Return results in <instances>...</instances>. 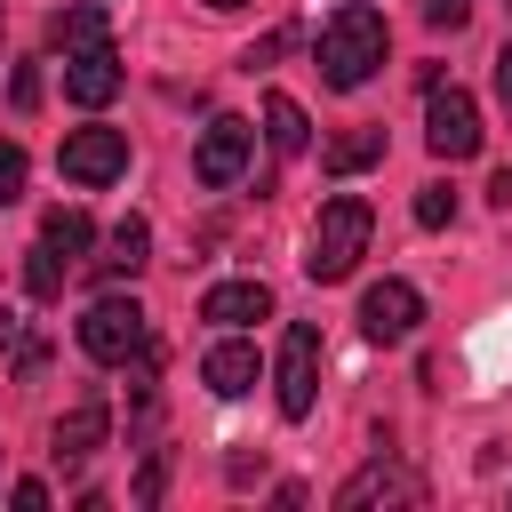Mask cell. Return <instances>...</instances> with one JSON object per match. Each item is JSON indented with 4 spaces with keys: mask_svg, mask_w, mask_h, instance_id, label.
Returning <instances> with one entry per match:
<instances>
[{
    "mask_svg": "<svg viewBox=\"0 0 512 512\" xmlns=\"http://www.w3.org/2000/svg\"><path fill=\"white\" fill-rule=\"evenodd\" d=\"M40 240H48V248H64V256H88V248H96V224H88V208H48Z\"/></svg>",
    "mask_w": 512,
    "mask_h": 512,
    "instance_id": "ac0fdd59",
    "label": "cell"
},
{
    "mask_svg": "<svg viewBox=\"0 0 512 512\" xmlns=\"http://www.w3.org/2000/svg\"><path fill=\"white\" fill-rule=\"evenodd\" d=\"M384 48H392L384 16H376L368 0H344V8L328 16V32H320V80H328V88H360V80L384 64Z\"/></svg>",
    "mask_w": 512,
    "mask_h": 512,
    "instance_id": "6da1fadb",
    "label": "cell"
},
{
    "mask_svg": "<svg viewBox=\"0 0 512 512\" xmlns=\"http://www.w3.org/2000/svg\"><path fill=\"white\" fill-rule=\"evenodd\" d=\"M464 16H472V0H424V24H432V32H456Z\"/></svg>",
    "mask_w": 512,
    "mask_h": 512,
    "instance_id": "603a6c76",
    "label": "cell"
},
{
    "mask_svg": "<svg viewBox=\"0 0 512 512\" xmlns=\"http://www.w3.org/2000/svg\"><path fill=\"white\" fill-rule=\"evenodd\" d=\"M160 488H168V456H144V472H136V504H160Z\"/></svg>",
    "mask_w": 512,
    "mask_h": 512,
    "instance_id": "7402d4cb",
    "label": "cell"
},
{
    "mask_svg": "<svg viewBox=\"0 0 512 512\" xmlns=\"http://www.w3.org/2000/svg\"><path fill=\"white\" fill-rule=\"evenodd\" d=\"M272 312V288L264 280H216L208 296H200V320H216V328H248V320H264Z\"/></svg>",
    "mask_w": 512,
    "mask_h": 512,
    "instance_id": "7c38bea8",
    "label": "cell"
},
{
    "mask_svg": "<svg viewBox=\"0 0 512 512\" xmlns=\"http://www.w3.org/2000/svg\"><path fill=\"white\" fill-rule=\"evenodd\" d=\"M376 160H384V128H352V136H336V144L320 152L328 176H360V168H376Z\"/></svg>",
    "mask_w": 512,
    "mask_h": 512,
    "instance_id": "5bb4252c",
    "label": "cell"
},
{
    "mask_svg": "<svg viewBox=\"0 0 512 512\" xmlns=\"http://www.w3.org/2000/svg\"><path fill=\"white\" fill-rule=\"evenodd\" d=\"M200 384H208L216 400H240V392H256V344H240V336L208 344V360H200Z\"/></svg>",
    "mask_w": 512,
    "mask_h": 512,
    "instance_id": "4fadbf2b",
    "label": "cell"
},
{
    "mask_svg": "<svg viewBox=\"0 0 512 512\" xmlns=\"http://www.w3.org/2000/svg\"><path fill=\"white\" fill-rule=\"evenodd\" d=\"M416 224H424V232L456 224V192H448V184H424V192H416Z\"/></svg>",
    "mask_w": 512,
    "mask_h": 512,
    "instance_id": "ffe728a7",
    "label": "cell"
},
{
    "mask_svg": "<svg viewBox=\"0 0 512 512\" xmlns=\"http://www.w3.org/2000/svg\"><path fill=\"white\" fill-rule=\"evenodd\" d=\"M416 320H424L416 280H376V288L360 296V328H368V344H408Z\"/></svg>",
    "mask_w": 512,
    "mask_h": 512,
    "instance_id": "ba28073f",
    "label": "cell"
},
{
    "mask_svg": "<svg viewBox=\"0 0 512 512\" xmlns=\"http://www.w3.org/2000/svg\"><path fill=\"white\" fill-rule=\"evenodd\" d=\"M488 200H496V208H512V160H504V168L488 176Z\"/></svg>",
    "mask_w": 512,
    "mask_h": 512,
    "instance_id": "484cf974",
    "label": "cell"
},
{
    "mask_svg": "<svg viewBox=\"0 0 512 512\" xmlns=\"http://www.w3.org/2000/svg\"><path fill=\"white\" fill-rule=\"evenodd\" d=\"M248 152H256V128L232 120V112H216V120L200 128V144H192V176H200L208 192H232V184L248 176Z\"/></svg>",
    "mask_w": 512,
    "mask_h": 512,
    "instance_id": "277c9868",
    "label": "cell"
},
{
    "mask_svg": "<svg viewBox=\"0 0 512 512\" xmlns=\"http://www.w3.org/2000/svg\"><path fill=\"white\" fill-rule=\"evenodd\" d=\"M56 168H64L72 184H120V176H128V136H120V128H72L64 152H56Z\"/></svg>",
    "mask_w": 512,
    "mask_h": 512,
    "instance_id": "52a82bcc",
    "label": "cell"
},
{
    "mask_svg": "<svg viewBox=\"0 0 512 512\" xmlns=\"http://www.w3.org/2000/svg\"><path fill=\"white\" fill-rule=\"evenodd\" d=\"M8 96H16V112H32V104H40V72H32V64H16V80H8Z\"/></svg>",
    "mask_w": 512,
    "mask_h": 512,
    "instance_id": "cb8c5ba5",
    "label": "cell"
},
{
    "mask_svg": "<svg viewBox=\"0 0 512 512\" xmlns=\"http://www.w3.org/2000/svg\"><path fill=\"white\" fill-rule=\"evenodd\" d=\"M208 8H216V16H232V8H248V0H208Z\"/></svg>",
    "mask_w": 512,
    "mask_h": 512,
    "instance_id": "83f0119b",
    "label": "cell"
},
{
    "mask_svg": "<svg viewBox=\"0 0 512 512\" xmlns=\"http://www.w3.org/2000/svg\"><path fill=\"white\" fill-rule=\"evenodd\" d=\"M48 40H56L64 56H72V48H96V40H104V8H96V0H80V8H56V16H48Z\"/></svg>",
    "mask_w": 512,
    "mask_h": 512,
    "instance_id": "2e32d148",
    "label": "cell"
},
{
    "mask_svg": "<svg viewBox=\"0 0 512 512\" xmlns=\"http://www.w3.org/2000/svg\"><path fill=\"white\" fill-rule=\"evenodd\" d=\"M64 272H72V256H64V248H48V240L24 256V288H32L40 304H48V296H64Z\"/></svg>",
    "mask_w": 512,
    "mask_h": 512,
    "instance_id": "d6986e66",
    "label": "cell"
},
{
    "mask_svg": "<svg viewBox=\"0 0 512 512\" xmlns=\"http://www.w3.org/2000/svg\"><path fill=\"white\" fill-rule=\"evenodd\" d=\"M264 136H272V152H288V160H296V152L312 144L304 104H296V96H264Z\"/></svg>",
    "mask_w": 512,
    "mask_h": 512,
    "instance_id": "e0dca14e",
    "label": "cell"
},
{
    "mask_svg": "<svg viewBox=\"0 0 512 512\" xmlns=\"http://www.w3.org/2000/svg\"><path fill=\"white\" fill-rule=\"evenodd\" d=\"M312 400H320V328L296 320L280 336V416L296 424V416H312Z\"/></svg>",
    "mask_w": 512,
    "mask_h": 512,
    "instance_id": "8992f818",
    "label": "cell"
},
{
    "mask_svg": "<svg viewBox=\"0 0 512 512\" xmlns=\"http://www.w3.org/2000/svg\"><path fill=\"white\" fill-rule=\"evenodd\" d=\"M424 144H432V160H472L480 152V104L464 88L432 80V96H424Z\"/></svg>",
    "mask_w": 512,
    "mask_h": 512,
    "instance_id": "5b68a950",
    "label": "cell"
},
{
    "mask_svg": "<svg viewBox=\"0 0 512 512\" xmlns=\"http://www.w3.org/2000/svg\"><path fill=\"white\" fill-rule=\"evenodd\" d=\"M416 496H424V480H416L408 464H392V456L360 464V472L336 488V504H344V512H368V504H416Z\"/></svg>",
    "mask_w": 512,
    "mask_h": 512,
    "instance_id": "9c48e42d",
    "label": "cell"
},
{
    "mask_svg": "<svg viewBox=\"0 0 512 512\" xmlns=\"http://www.w3.org/2000/svg\"><path fill=\"white\" fill-rule=\"evenodd\" d=\"M496 96H504V112H512V40H504V56H496Z\"/></svg>",
    "mask_w": 512,
    "mask_h": 512,
    "instance_id": "4316f807",
    "label": "cell"
},
{
    "mask_svg": "<svg viewBox=\"0 0 512 512\" xmlns=\"http://www.w3.org/2000/svg\"><path fill=\"white\" fill-rule=\"evenodd\" d=\"M368 232H376V216H368V200H360V192L320 200L312 240H304V272H312L320 288H328V280H352V264L368 256Z\"/></svg>",
    "mask_w": 512,
    "mask_h": 512,
    "instance_id": "7a4b0ae2",
    "label": "cell"
},
{
    "mask_svg": "<svg viewBox=\"0 0 512 512\" xmlns=\"http://www.w3.org/2000/svg\"><path fill=\"white\" fill-rule=\"evenodd\" d=\"M144 344H152V320H144L136 296H96V304H88V320H80V352H88V360L128 368Z\"/></svg>",
    "mask_w": 512,
    "mask_h": 512,
    "instance_id": "3957f363",
    "label": "cell"
},
{
    "mask_svg": "<svg viewBox=\"0 0 512 512\" xmlns=\"http://www.w3.org/2000/svg\"><path fill=\"white\" fill-rule=\"evenodd\" d=\"M8 504H16V512H40V504H48V488H40V480H16V488H8Z\"/></svg>",
    "mask_w": 512,
    "mask_h": 512,
    "instance_id": "d4e9b609",
    "label": "cell"
},
{
    "mask_svg": "<svg viewBox=\"0 0 512 512\" xmlns=\"http://www.w3.org/2000/svg\"><path fill=\"white\" fill-rule=\"evenodd\" d=\"M104 432H112V408L104 400H72L56 416V432H48V448H56V464H88L104 448Z\"/></svg>",
    "mask_w": 512,
    "mask_h": 512,
    "instance_id": "8fae6325",
    "label": "cell"
},
{
    "mask_svg": "<svg viewBox=\"0 0 512 512\" xmlns=\"http://www.w3.org/2000/svg\"><path fill=\"white\" fill-rule=\"evenodd\" d=\"M104 248H112V256H104V272H112V280H136V272H144V256H152V232H144V216H120Z\"/></svg>",
    "mask_w": 512,
    "mask_h": 512,
    "instance_id": "9a60e30c",
    "label": "cell"
},
{
    "mask_svg": "<svg viewBox=\"0 0 512 512\" xmlns=\"http://www.w3.org/2000/svg\"><path fill=\"white\" fill-rule=\"evenodd\" d=\"M64 96L80 104V112H104L112 96H120V56L96 40V48H72L64 56Z\"/></svg>",
    "mask_w": 512,
    "mask_h": 512,
    "instance_id": "30bf717a",
    "label": "cell"
},
{
    "mask_svg": "<svg viewBox=\"0 0 512 512\" xmlns=\"http://www.w3.org/2000/svg\"><path fill=\"white\" fill-rule=\"evenodd\" d=\"M24 168H32V160H24V144H16V136H0V208L24 192Z\"/></svg>",
    "mask_w": 512,
    "mask_h": 512,
    "instance_id": "44dd1931",
    "label": "cell"
}]
</instances>
